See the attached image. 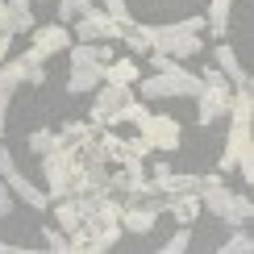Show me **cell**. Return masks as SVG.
Here are the masks:
<instances>
[{
  "instance_id": "1",
  "label": "cell",
  "mask_w": 254,
  "mask_h": 254,
  "mask_svg": "<svg viewBox=\"0 0 254 254\" xmlns=\"http://www.w3.org/2000/svg\"><path fill=\"white\" fill-rule=\"evenodd\" d=\"M137 34L150 42V50L167 59H192L204 50V17H188V21H171V25H137Z\"/></svg>"
},
{
  "instance_id": "2",
  "label": "cell",
  "mask_w": 254,
  "mask_h": 254,
  "mask_svg": "<svg viewBox=\"0 0 254 254\" xmlns=\"http://www.w3.org/2000/svg\"><path fill=\"white\" fill-rule=\"evenodd\" d=\"M200 208H208L213 217L229 221V225H246L254 204L246 196H234L225 184H221V175H200Z\"/></svg>"
},
{
  "instance_id": "3",
  "label": "cell",
  "mask_w": 254,
  "mask_h": 254,
  "mask_svg": "<svg viewBox=\"0 0 254 254\" xmlns=\"http://www.w3.org/2000/svg\"><path fill=\"white\" fill-rule=\"evenodd\" d=\"M229 96H234V88H229V79L221 75L217 67H204L200 71V125H213L217 117H225L229 113Z\"/></svg>"
},
{
  "instance_id": "4",
  "label": "cell",
  "mask_w": 254,
  "mask_h": 254,
  "mask_svg": "<svg viewBox=\"0 0 254 254\" xmlns=\"http://www.w3.org/2000/svg\"><path fill=\"white\" fill-rule=\"evenodd\" d=\"M137 25L133 17H113V13H104V8H92L88 17H79L75 21V38L79 42H113V38H125L129 29Z\"/></svg>"
},
{
  "instance_id": "5",
  "label": "cell",
  "mask_w": 254,
  "mask_h": 254,
  "mask_svg": "<svg viewBox=\"0 0 254 254\" xmlns=\"http://www.w3.org/2000/svg\"><path fill=\"white\" fill-rule=\"evenodd\" d=\"M200 92V75H192L188 67H171V71H158L154 79L142 83V96L146 100H171V96H196Z\"/></svg>"
},
{
  "instance_id": "6",
  "label": "cell",
  "mask_w": 254,
  "mask_h": 254,
  "mask_svg": "<svg viewBox=\"0 0 254 254\" xmlns=\"http://www.w3.org/2000/svg\"><path fill=\"white\" fill-rule=\"evenodd\" d=\"M75 163H79V150H75V146H63V142H59L50 154H42V171H46V184H50V200L67 196Z\"/></svg>"
},
{
  "instance_id": "7",
  "label": "cell",
  "mask_w": 254,
  "mask_h": 254,
  "mask_svg": "<svg viewBox=\"0 0 254 254\" xmlns=\"http://www.w3.org/2000/svg\"><path fill=\"white\" fill-rule=\"evenodd\" d=\"M75 42H71V29L67 25H42V29H34V46L25 50V59L29 67H42L50 55H63V50H71Z\"/></svg>"
},
{
  "instance_id": "8",
  "label": "cell",
  "mask_w": 254,
  "mask_h": 254,
  "mask_svg": "<svg viewBox=\"0 0 254 254\" xmlns=\"http://www.w3.org/2000/svg\"><path fill=\"white\" fill-rule=\"evenodd\" d=\"M125 100H133V92H129V88H121V83H100L96 100H92V117H88V121H92V125H100V129H113Z\"/></svg>"
},
{
  "instance_id": "9",
  "label": "cell",
  "mask_w": 254,
  "mask_h": 254,
  "mask_svg": "<svg viewBox=\"0 0 254 254\" xmlns=\"http://www.w3.org/2000/svg\"><path fill=\"white\" fill-rule=\"evenodd\" d=\"M167 213V204H163V196H146L142 204H121V229L125 234H150L154 229V221Z\"/></svg>"
},
{
  "instance_id": "10",
  "label": "cell",
  "mask_w": 254,
  "mask_h": 254,
  "mask_svg": "<svg viewBox=\"0 0 254 254\" xmlns=\"http://www.w3.org/2000/svg\"><path fill=\"white\" fill-rule=\"evenodd\" d=\"M137 133L146 137V142L154 146V150H179V121L175 117H163V113H150L142 125H137Z\"/></svg>"
},
{
  "instance_id": "11",
  "label": "cell",
  "mask_w": 254,
  "mask_h": 254,
  "mask_svg": "<svg viewBox=\"0 0 254 254\" xmlns=\"http://www.w3.org/2000/svg\"><path fill=\"white\" fill-rule=\"evenodd\" d=\"M4 184H8V192H13V196L21 200V204H29L34 213H46V208H50V196L42 192V188H34L25 175L17 171V167H13V171H4Z\"/></svg>"
},
{
  "instance_id": "12",
  "label": "cell",
  "mask_w": 254,
  "mask_h": 254,
  "mask_svg": "<svg viewBox=\"0 0 254 254\" xmlns=\"http://www.w3.org/2000/svg\"><path fill=\"white\" fill-rule=\"evenodd\" d=\"M100 83H104V67L100 63H79V67H71V75H67V92L83 96V92H96Z\"/></svg>"
},
{
  "instance_id": "13",
  "label": "cell",
  "mask_w": 254,
  "mask_h": 254,
  "mask_svg": "<svg viewBox=\"0 0 254 254\" xmlns=\"http://www.w3.org/2000/svg\"><path fill=\"white\" fill-rule=\"evenodd\" d=\"M167 213H171L179 225H192V221L200 217V192H179V196H163Z\"/></svg>"
},
{
  "instance_id": "14",
  "label": "cell",
  "mask_w": 254,
  "mask_h": 254,
  "mask_svg": "<svg viewBox=\"0 0 254 254\" xmlns=\"http://www.w3.org/2000/svg\"><path fill=\"white\" fill-rule=\"evenodd\" d=\"M217 71H221L225 79H234L238 88H250V75L238 67V55H234V46H229V42H217Z\"/></svg>"
},
{
  "instance_id": "15",
  "label": "cell",
  "mask_w": 254,
  "mask_h": 254,
  "mask_svg": "<svg viewBox=\"0 0 254 254\" xmlns=\"http://www.w3.org/2000/svg\"><path fill=\"white\" fill-rule=\"evenodd\" d=\"M229 8H234V0H213V4H208L204 29H208L217 42H225V34H229Z\"/></svg>"
},
{
  "instance_id": "16",
  "label": "cell",
  "mask_w": 254,
  "mask_h": 254,
  "mask_svg": "<svg viewBox=\"0 0 254 254\" xmlns=\"http://www.w3.org/2000/svg\"><path fill=\"white\" fill-rule=\"evenodd\" d=\"M55 221H59V229H67V234H75V229L83 225L75 196H59V204H55Z\"/></svg>"
},
{
  "instance_id": "17",
  "label": "cell",
  "mask_w": 254,
  "mask_h": 254,
  "mask_svg": "<svg viewBox=\"0 0 254 254\" xmlns=\"http://www.w3.org/2000/svg\"><path fill=\"white\" fill-rule=\"evenodd\" d=\"M133 79H137V67H133V59H113L109 67H104V83H121V88H129Z\"/></svg>"
},
{
  "instance_id": "18",
  "label": "cell",
  "mask_w": 254,
  "mask_h": 254,
  "mask_svg": "<svg viewBox=\"0 0 254 254\" xmlns=\"http://www.w3.org/2000/svg\"><path fill=\"white\" fill-rule=\"evenodd\" d=\"M96 8V0H59V17L63 21H79Z\"/></svg>"
},
{
  "instance_id": "19",
  "label": "cell",
  "mask_w": 254,
  "mask_h": 254,
  "mask_svg": "<svg viewBox=\"0 0 254 254\" xmlns=\"http://www.w3.org/2000/svg\"><path fill=\"white\" fill-rule=\"evenodd\" d=\"M146 117H150V109H146L142 100H125L121 113H117V125H125V121H129V125H142Z\"/></svg>"
},
{
  "instance_id": "20",
  "label": "cell",
  "mask_w": 254,
  "mask_h": 254,
  "mask_svg": "<svg viewBox=\"0 0 254 254\" xmlns=\"http://www.w3.org/2000/svg\"><path fill=\"white\" fill-rule=\"evenodd\" d=\"M92 129H96L92 121H67V125H63V133H59V142H63V146H75L79 137L92 133Z\"/></svg>"
},
{
  "instance_id": "21",
  "label": "cell",
  "mask_w": 254,
  "mask_h": 254,
  "mask_svg": "<svg viewBox=\"0 0 254 254\" xmlns=\"http://www.w3.org/2000/svg\"><path fill=\"white\" fill-rule=\"evenodd\" d=\"M59 146V133H50V129H38V133H29V150H34L38 158L42 154H50Z\"/></svg>"
},
{
  "instance_id": "22",
  "label": "cell",
  "mask_w": 254,
  "mask_h": 254,
  "mask_svg": "<svg viewBox=\"0 0 254 254\" xmlns=\"http://www.w3.org/2000/svg\"><path fill=\"white\" fill-rule=\"evenodd\" d=\"M150 150H154V146L146 142L142 133H133V137H125V154H129V163H133V158H146V154H150Z\"/></svg>"
},
{
  "instance_id": "23",
  "label": "cell",
  "mask_w": 254,
  "mask_h": 254,
  "mask_svg": "<svg viewBox=\"0 0 254 254\" xmlns=\"http://www.w3.org/2000/svg\"><path fill=\"white\" fill-rule=\"evenodd\" d=\"M188 246H192V229H188V225H184V229H179V234H175L171 242H167V246H163V250H167V254H184Z\"/></svg>"
},
{
  "instance_id": "24",
  "label": "cell",
  "mask_w": 254,
  "mask_h": 254,
  "mask_svg": "<svg viewBox=\"0 0 254 254\" xmlns=\"http://www.w3.org/2000/svg\"><path fill=\"white\" fill-rule=\"evenodd\" d=\"M42 234H46V246L50 250H71V238H63V229H55V225H46V229H42Z\"/></svg>"
},
{
  "instance_id": "25",
  "label": "cell",
  "mask_w": 254,
  "mask_h": 254,
  "mask_svg": "<svg viewBox=\"0 0 254 254\" xmlns=\"http://www.w3.org/2000/svg\"><path fill=\"white\" fill-rule=\"evenodd\" d=\"M250 246H254V242H250V234H234V238H229L221 250H225V254H246Z\"/></svg>"
},
{
  "instance_id": "26",
  "label": "cell",
  "mask_w": 254,
  "mask_h": 254,
  "mask_svg": "<svg viewBox=\"0 0 254 254\" xmlns=\"http://www.w3.org/2000/svg\"><path fill=\"white\" fill-rule=\"evenodd\" d=\"M125 42H129V50H133V55H150V42L137 34V25L129 29V34H125Z\"/></svg>"
},
{
  "instance_id": "27",
  "label": "cell",
  "mask_w": 254,
  "mask_h": 254,
  "mask_svg": "<svg viewBox=\"0 0 254 254\" xmlns=\"http://www.w3.org/2000/svg\"><path fill=\"white\" fill-rule=\"evenodd\" d=\"M8 213H13V192H8L4 175H0V217H8Z\"/></svg>"
},
{
  "instance_id": "28",
  "label": "cell",
  "mask_w": 254,
  "mask_h": 254,
  "mask_svg": "<svg viewBox=\"0 0 254 254\" xmlns=\"http://www.w3.org/2000/svg\"><path fill=\"white\" fill-rule=\"evenodd\" d=\"M100 4H104V13H113V17H129V8H125V0H100Z\"/></svg>"
},
{
  "instance_id": "29",
  "label": "cell",
  "mask_w": 254,
  "mask_h": 254,
  "mask_svg": "<svg viewBox=\"0 0 254 254\" xmlns=\"http://www.w3.org/2000/svg\"><path fill=\"white\" fill-rule=\"evenodd\" d=\"M34 4H38V0H8V8H13V13H29Z\"/></svg>"
},
{
  "instance_id": "30",
  "label": "cell",
  "mask_w": 254,
  "mask_h": 254,
  "mask_svg": "<svg viewBox=\"0 0 254 254\" xmlns=\"http://www.w3.org/2000/svg\"><path fill=\"white\" fill-rule=\"evenodd\" d=\"M8 250H17V246H8V242H0V254H8Z\"/></svg>"
}]
</instances>
